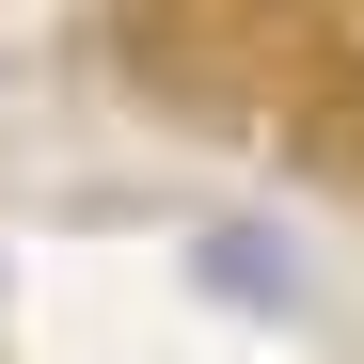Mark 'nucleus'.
Masks as SVG:
<instances>
[{"label":"nucleus","mask_w":364,"mask_h":364,"mask_svg":"<svg viewBox=\"0 0 364 364\" xmlns=\"http://www.w3.org/2000/svg\"><path fill=\"white\" fill-rule=\"evenodd\" d=\"M191 285L237 317H301V237L285 222H191Z\"/></svg>","instance_id":"f257e3e1"}]
</instances>
